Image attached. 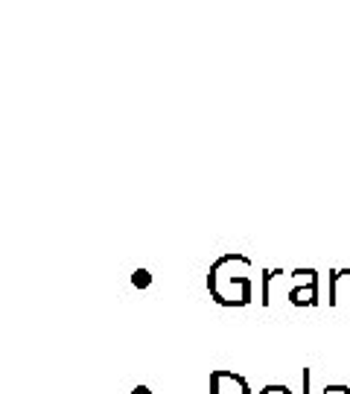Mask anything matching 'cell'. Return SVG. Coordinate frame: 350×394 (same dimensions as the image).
I'll return each instance as SVG.
<instances>
[{"label": "cell", "mask_w": 350, "mask_h": 394, "mask_svg": "<svg viewBox=\"0 0 350 394\" xmlns=\"http://www.w3.org/2000/svg\"><path fill=\"white\" fill-rule=\"evenodd\" d=\"M131 284H135L138 289H146L149 284H152V275H149L146 269H138L135 275H131Z\"/></svg>", "instance_id": "4"}, {"label": "cell", "mask_w": 350, "mask_h": 394, "mask_svg": "<svg viewBox=\"0 0 350 394\" xmlns=\"http://www.w3.org/2000/svg\"><path fill=\"white\" fill-rule=\"evenodd\" d=\"M257 394H292L289 386H280V383H269V386H263Z\"/></svg>", "instance_id": "5"}, {"label": "cell", "mask_w": 350, "mask_h": 394, "mask_svg": "<svg viewBox=\"0 0 350 394\" xmlns=\"http://www.w3.org/2000/svg\"><path fill=\"white\" fill-rule=\"evenodd\" d=\"M131 394H152V391H149L146 386H138V388H135V391H131Z\"/></svg>", "instance_id": "7"}, {"label": "cell", "mask_w": 350, "mask_h": 394, "mask_svg": "<svg viewBox=\"0 0 350 394\" xmlns=\"http://www.w3.org/2000/svg\"><path fill=\"white\" fill-rule=\"evenodd\" d=\"M289 301L295 307H315L319 304V277H312L307 284H298L289 289Z\"/></svg>", "instance_id": "2"}, {"label": "cell", "mask_w": 350, "mask_h": 394, "mask_svg": "<svg viewBox=\"0 0 350 394\" xmlns=\"http://www.w3.org/2000/svg\"><path fill=\"white\" fill-rule=\"evenodd\" d=\"M301 380H304V394H309V368H304V377H301Z\"/></svg>", "instance_id": "6"}, {"label": "cell", "mask_w": 350, "mask_h": 394, "mask_svg": "<svg viewBox=\"0 0 350 394\" xmlns=\"http://www.w3.org/2000/svg\"><path fill=\"white\" fill-rule=\"evenodd\" d=\"M277 275H283V269H265V272H263V292H260V304H263V307H269V301H272V298H269V284L275 281Z\"/></svg>", "instance_id": "3"}, {"label": "cell", "mask_w": 350, "mask_h": 394, "mask_svg": "<svg viewBox=\"0 0 350 394\" xmlns=\"http://www.w3.org/2000/svg\"><path fill=\"white\" fill-rule=\"evenodd\" d=\"M210 394H251V388H248V380L242 374L216 368L210 374Z\"/></svg>", "instance_id": "1"}]
</instances>
